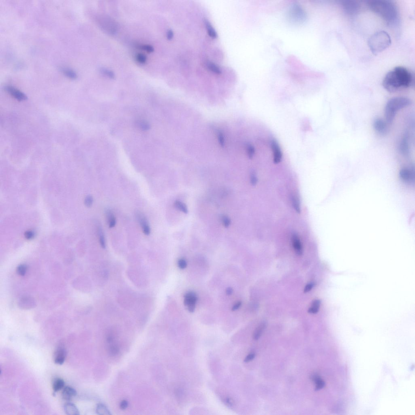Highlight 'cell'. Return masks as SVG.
I'll list each match as a JSON object with an SVG mask.
<instances>
[{
  "label": "cell",
  "mask_w": 415,
  "mask_h": 415,
  "mask_svg": "<svg viewBox=\"0 0 415 415\" xmlns=\"http://www.w3.org/2000/svg\"><path fill=\"white\" fill-rule=\"evenodd\" d=\"M136 218L142 227L144 233L148 235L150 233V229L145 216L141 213H137L136 214Z\"/></svg>",
  "instance_id": "4fadbf2b"
},
{
  "label": "cell",
  "mask_w": 415,
  "mask_h": 415,
  "mask_svg": "<svg viewBox=\"0 0 415 415\" xmlns=\"http://www.w3.org/2000/svg\"><path fill=\"white\" fill-rule=\"evenodd\" d=\"M136 125L141 130L146 131L150 129V125L145 120H140L136 122Z\"/></svg>",
  "instance_id": "484cf974"
},
{
  "label": "cell",
  "mask_w": 415,
  "mask_h": 415,
  "mask_svg": "<svg viewBox=\"0 0 415 415\" xmlns=\"http://www.w3.org/2000/svg\"><path fill=\"white\" fill-rule=\"evenodd\" d=\"M64 382L61 378H57L54 381L52 384V388L54 393L57 392L61 390L64 386Z\"/></svg>",
  "instance_id": "ac0fdd59"
},
{
  "label": "cell",
  "mask_w": 415,
  "mask_h": 415,
  "mask_svg": "<svg viewBox=\"0 0 415 415\" xmlns=\"http://www.w3.org/2000/svg\"><path fill=\"white\" fill-rule=\"evenodd\" d=\"M399 150L401 154L408 157L410 154V146L408 134L406 133L401 139L399 145Z\"/></svg>",
  "instance_id": "8fae6325"
},
{
  "label": "cell",
  "mask_w": 415,
  "mask_h": 415,
  "mask_svg": "<svg viewBox=\"0 0 415 415\" xmlns=\"http://www.w3.org/2000/svg\"><path fill=\"white\" fill-rule=\"evenodd\" d=\"M399 176L401 179L405 183L412 184L415 181V171L414 168L405 167L401 169L399 171Z\"/></svg>",
  "instance_id": "52a82bcc"
},
{
  "label": "cell",
  "mask_w": 415,
  "mask_h": 415,
  "mask_svg": "<svg viewBox=\"0 0 415 415\" xmlns=\"http://www.w3.org/2000/svg\"><path fill=\"white\" fill-rule=\"evenodd\" d=\"M67 352L63 348H59L56 350L54 354V361L57 365H63L65 361Z\"/></svg>",
  "instance_id": "7c38bea8"
},
{
  "label": "cell",
  "mask_w": 415,
  "mask_h": 415,
  "mask_svg": "<svg viewBox=\"0 0 415 415\" xmlns=\"http://www.w3.org/2000/svg\"><path fill=\"white\" fill-rule=\"evenodd\" d=\"M174 36V33L171 30H168L167 33V37L168 40H170L172 39Z\"/></svg>",
  "instance_id": "7bdbcfd3"
},
{
  "label": "cell",
  "mask_w": 415,
  "mask_h": 415,
  "mask_svg": "<svg viewBox=\"0 0 415 415\" xmlns=\"http://www.w3.org/2000/svg\"><path fill=\"white\" fill-rule=\"evenodd\" d=\"M292 202L293 206H294L295 210H296V211L298 213H300V209L299 201H298V199H296V198H294V197H293L292 201Z\"/></svg>",
  "instance_id": "e575fe53"
},
{
  "label": "cell",
  "mask_w": 415,
  "mask_h": 415,
  "mask_svg": "<svg viewBox=\"0 0 415 415\" xmlns=\"http://www.w3.org/2000/svg\"><path fill=\"white\" fill-rule=\"evenodd\" d=\"M221 220H222L223 224L225 227H228L230 225V220L228 216H226V215H223L222 216Z\"/></svg>",
  "instance_id": "836d02e7"
},
{
  "label": "cell",
  "mask_w": 415,
  "mask_h": 415,
  "mask_svg": "<svg viewBox=\"0 0 415 415\" xmlns=\"http://www.w3.org/2000/svg\"><path fill=\"white\" fill-rule=\"evenodd\" d=\"M106 215L109 227L110 228L114 227V226H115L116 223L115 217H114L111 212L109 210L107 211Z\"/></svg>",
  "instance_id": "cb8c5ba5"
},
{
  "label": "cell",
  "mask_w": 415,
  "mask_h": 415,
  "mask_svg": "<svg viewBox=\"0 0 415 415\" xmlns=\"http://www.w3.org/2000/svg\"><path fill=\"white\" fill-rule=\"evenodd\" d=\"M5 90L12 97L19 102L27 99V97L24 93L13 86H6L5 87Z\"/></svg>",
  "instance_id": "30bf717a"
},
{
  "label": "cell",
  "mask_w": 415,
  "mask_h": 415,
  "mask_svg": "<svg viewBox=\"0 0 415 415\" xmlns=\"http://www.w3.org/2000/svg\"><path fill=\"white\" fill-rule=\"evenodd\" d=\"M128 406V403L126 400H123L121 402L120 404V407L122 410H124L126 409Z\"/></svg>",
  "instance_id": "b9f144b4"
},
{
  "label": "cell",
  "mask_w": 415,
  "mask_h": 415,
  "mask_svg": "<svg viewBox=\"0 0 415 415\" xmlns=\"http://www.w3.org/2000/svg\"><path fill=\"white\" fill-rule=\"evenodd\" d=\"M251 182L253 185H255L257 183V178L256 174L254 171H252L251 174Z\"/></svg>",
  "instance_id": "8d00e7d4"
},
{
  "label": "cell",
  "mask_w": 415,
  "mask_h": 415,
  "mask_svg": "<svg viewBox=\"0 0 415 415\" xmlns=\"http://www.w3.org/2000/svg\"><path fill=\"white\" fill-rule=\"evenodd\" d=\"M255 357V354L254 353L249 354L247 356V357L244 359V362H250V361H251L252 360L254 359Z\"/></svg>",
  "instance_id": "ab89813d"
},
{
  "label": "cell",
  "mask_w": 415,
  "mask_h": 415,
  "mask_svg": "<svg viewBox=\"0 0 415 415\" xmlns=\"http://www.w3.org/2000/svg\"><path fill=\"white\" fill-rule=\"evenodd\" d=\"M413 82L414 77L411 71L405 67L398 66L386 74L382 85L388 92H395L411 87Z\"/></svg>",
  "instance_id": "6da1fadb"
},
{
  "label": "cell",
  "mask_w": 415,
  "mask_h": 415,
  "mask_svg": "<svg viewBox=\"0 0 415 415\" xmlns=\"http://www.w3.org/2000/svg\"><path fill=\"white\" fill-rule=\"evenodd\" d=\"M26 266L25 265H20L17 268V272L20 275L24 276L26 273Z\"/></svg>",
  "instance_id": "d6a6232c"
},
{
  "label": "cell",
  "mask_w": 415,
  "mask_h": 415,
  "mask_svg": "<svg viewBox=\"0 0 415 415\" xmlns=\"http://www.w3.org/2000/svg\"><path fill=\"white\" fill-rule=\"evenodd\" d=\"M241 305V303L240 302H239L237 303L234 305H233V307H232V311H234L238 310V309L240 307Z\"/></svg>",
  "instance_id": "f6af8a7d"
},
{
  "label": "cell",
  "mask_w": 415,
  "mask_h": 415,
  "mask_svg": "<svg viewBox=\"0 0 415 415\" xmlns=\"http://www.w3.org/2000/svg\"><path fill=\"white\" fill-rule=\"evenodd\" d=\"M136 61L141 64H145L147 61V58L145 55L142 53H138L136 57Z\"/></svg>",
  "instance_id": "f1b7e54d"
},
{
  "label": "cell",
  "mask_w": 415,
  "mask_h": 415,
  "mask_svg": "<svg viewBox=\"0 0 415 415\" xmlns=\"http://www.w3.org/2000/svg\"><path fill=\"white\" fill-rule=\"evenodd\" d=\"M61 71L63 74L69 78L75 79L77 78V74L72 69L64 68L62 69Z\"/></svg>",
  "instance_id": "7402d4cb"
},
{
  "label": "cell",
  "mask_w": 415,
  "mask_h": 415,
  "mask_svg": "<svg viewBox=\"0 0 415 415\" xmlns=\"http://www.w3.org/2000/svg\"><path fill=\"white\" fill-rule=\"evenodd\" d=\"M391 39L386 32L381 30L372 35L368 41V45L375 55L382 52L390 46Z\"/></svg>",
  "instance_id": "277c9868"
},
{
  "label": "cell",
  "mask_w": 415,
  "mask_h": 415,
  "mask_svg": "<svg viewBox=\"0 0 415 415\" xmlns=\"http://www.w3.org/2000/svg\"><path fill=\"white\" fill-rule=\"evenodd\" d=\"M205 23L206 30L209 36L213 38H216L217 36V33L212 26L207 20H205Z\"/></svg>",
  "instance_id": "d6986e66"
},
{
  "label": "cell",
  "mask_w": 415,
  "mask_h": 415,
  "mask_svg": "<svg viewBox=\"0 0 415 415\" xmlns=\"http://www.w3.org/2000/svg\"><path fill=\"white\" fill-rule=\"evenodd\" d=\"M373 126L375 130L382 136L386 135L389 132V127L386 122L381 119H376L374 120Z\"/></svg>",
  "instance_id": "9c48e42d"
},
{
  "label": "cell",
  "mask_w": 415,
  "mask_h": 415,
  "mask_svg": "<svg viewBox=\"0 0 415 415\" xmlns=\"http://www.w3.org/2000/svg\"><path fill=\"white\" fill-rule=\"evenodd\" d=\"M100 71L102 74L108 77L109 78L112 79L115 78V74L112 71L103 68H101Z\"/></svg>",
  "instance_id": "83f0119b"
},
{
  "label": "cell",
  "mask_w": 415,
  "mask_h": 415,
  "mask_svg": "<svg viewBox=\"0 0 415 415\" xmlns=\"http://www.w3.org/2000/svg\"><path fill=\"white\" fill-rule=\"evenodd\" d=\"M64 412L66 414L69 415H79L80 412L77 407L74 404L71 403H68L64 405Z\"/></svg>",
  "instance_id": "2e32d148"
},
{
  "label": "cell",
  "mask_w": 415,
  "mask_h": 415,
  "mask_svg": "<svg viewBox=\"0 0 415 415\" xmlns=\"http://www.w3.org/2000/svg\"><path fill=\"white\" fill-rule=\"evenodd\" d=\"M292 243L293 247L296 252L299 255H301L303 254V248L301 242L297 235L294 233L292 236Z\"/></svg>",
  "instance_id": "9a60e30c"
},
{
  "label": "cell",
  "mask_w": 415,
  "mask_h": 415,
  "mask_svg": "<svg viewBox=\"0 0 415 415\" xmlns=\"http://www.w3.org/2000/svg\"><path fill=\"white\" fill-rule=\"evenodd\" d=\"M371 10L379 16L389 25H395L398 21V10L396 5L390 1H368Z\"/></svg>",
  "instance_id": "7a4b0ae2"
},
{
  "label": "cell",
  "mask_w": 415,
  "mask_h": 415,
  "mask_svg": "<svg viewBox=\"0 0 415 415\" xmlns=\"http://www.w3.org/2000/svg\"><path fill=\"white\" fill-rule=\"evenodd\" d=\"M139 48L140 49L143 50L144 51H146L148 53H150L154 52V48L153 46L150 45L145 44L140 45Z\"/></svg>",
  "instance_id": "1f68e13d"
},
{
  "label": "cell",
  "mask_w": 415,
  "mask_h": 415,
  "mask_svg": "<svg viewBox=\"0 0 415 415\" xmlns=\"http://www.w3.org/2000/svg\"><path fill=\"white\" fill-rule=\"evenodd\" d=\"M96 412L97 414L100 415H111L110 412L108 408L105 405L102 404H99L97 405L96 408Z\"/></svg>",
  "instance_id": "44dd1931"
},
{
  "label": "cell",
  "mask_w": 415,
  "mask_h": 415,
  "mask_svg": "<svg viewBox=\"0 0 415 415\" xmlns=\"http://www.w3.org/2000/svg\"><path fill=\"white\" fill-rule=\"evenodd\" d=\"M178 265L180 268L181 269H184L187 266V263L186 260L183 259H181L178 260Z\"/></svg>",
  "instance_id": "d590c367"
},
{
  "label": "cell",
  "mask_w": 415,
  "mask_h": 415,
  "mask_svg": "<svg viewBox=\"0 0 415 415\" xmlns=\"http://www.w3.org/2000/svg\"><path fill=\"white\" fill-rule=\"evenodd\" d=\"M412 102L405 97H395L389 100L386 105L384 116L387 123H391L398 112L410 105Z\"/></svg>",
  "instance_id": "3957f363"
},
{
  "label": "cell",
  "mask_w": 415,
  "mask_h": 415,
  "mask_svg": "<svg viewBox=\"0 0 415 415\" xmlns=\"http://www.w3.org/2000/svg\"><path fill=\"white\" fill-rule=\"evenodd\" d=\"M174 205H175L176 209L179 210L180 211L185 214H187L188 213V210L187 206L182 202L179 201H176L175 202Z\"/></svg>",
  "instance_id": "d4e9b609"
},
{
  "label": "cell",
  "mask_w": 415,
  "mask_h": 415,
  "mask_svg": "<svg viewBox=\"0 0 415 415\" xmlns=\"http://www.w3.org/2000/svg\"><path fill=\"white\" fill-rule=\"evenodd\" d=\"M98 235L99 237V241L100 243L101 246L102 248H105V240L104 236L103 234V231L102 228H99L98 229Z\"/></svg>",
  "instance_id": "4dcf8cb0"
},
{
  "label": "cell",
  "mask_w": 415,
  "mask_h": 415,
  "mask_svg": "<svg viewBox=\"0 0 415 415\" xmlns=\"http://www.w3.org/2000/svg\"><path fill=\"white\" fill-rule=\"evenodd\" d=\"M265 327H266V323L264 322V323H261L257 328V329L254 331V335H253V338H254V340H257L259 339L262 334L264 329H265Z\"/></svg>",
  "instance_id": "ffe728a7"
},
{
  "label": "cell",
  "mask_w": 415,
  "mask_h": 415,
  "mask_svg": "<svg viewBox=\"0 0 415 415\" xmlns=\"http://www.w3.org/2000/svg\"><path fill=\"white\" fill-rule=\"evenodd\" d=\"M226 403L227 406L232 407L233 405V401L230 398H227L226 399Z\"/></svg>",
  "instance_id": "ee69618b"
},
{
  "label": "cell",
  "mask_w": 415,
  "mask_h": 415,
  "mask_svg": "<svg viewBox=\"0 0 415 415\" xmlns=\"http://www.w3.org/2000/svg\"><path fill=\"white\" fill-rule=\"evenodd\" d=\"M314 285V283H309V284L307 285L306 286V287H305V289H304V292H310V291H311V289H312Z\"/></svg>",
  "instance_id": "60d3db41"
},
{
  "label": "cell",
  "mask_w": 415,
  "mask_h": 415,
  "mask_svg": "<svg viewBox=\"0 0 415 415\" xmlns=\"http://www.w3.org/2000/svg\"><path fill=\"white\" fill-rule=\"evenodd\" d=\"M206 65L208 69L211 71L213 72L216 74H221V71L220 68L214 63H211V62H208Z\"/></svg>",
  "instance_id": "4316f807"
},
{
  "label": "cell",
  "mask_w": 415,
  "mask_h": 415,
  "mask_svg": "<svg viewBox=\"0 0 415 415\" xmlns=\"http://www.w3.org/2000/svg\"><path fill=\"white\" fill-rule=\"evenodd\" d=\"M35 236V233L31 231H27L25 233V237L26 239H32Z\"/></svg>",
  "instance_id": "f35d334b"
},
{
  "label": "cell",
  "mask_w": 415,
  "mask_h": 415,
  "mask_svg": "<svg viewBox=\"0 0 415 415\" xmlns=\"http://www.w3.org/2000/svg\"><path fill=\"white\" fill-rule=\"evenodd\" d=\"M184 298V303L185 306L188 307V310L190 312H194L198 300L196 294L194 292H188L185 294Z\"/></svg>",
  "instance_id": "ba28073f"
},
{
  "label": "cell",
  "mask_w": 415,
  "mask_h": 415,
  "mask_svg": "<svg viewBox=\"0 0 415 415\" xmlns=\"http://www.w3.org/2000/svg\"><path fill=\"white\" fill-rule=\"evenodd\" d=\"M311 379L316 384V390H320L324 386L325 382L324 381L317 375H311Z\"/></svg>",
  "instance_id": "e0dca14e"
},
{
  "label": "cell",
  "mask_w": 415,
  "mask_h": 415,
  "mask_svg": "<svg viewBox=\"0 0 415 415\" xmlns=\"http://www.w3.org/2000/svg\"><path fill=\"white\" fill-rule=\"evenodd\" d=\"M85 204L87 207H90L92 205L93 202V198L91 196L89 195L86 197L85 199Z\"/></svg>",
  "instance_id": "74e56055"
},
{
  "label": "cell",
  "mask_w": 415,
  "mask_h": 415,
  "mask_svg": "<svg viewBox=\"0 0 415 415\" xmlns=\"http://www.w3.org/2000/svg\"><path fill=\"white\" fill-rule=\"evenodd\" d=\"M233 289L231 288H227L226 290V293L227 295H230L233 293Z\"/></svg>",
  "instance_id": "bcb514c9"
},
{
  "label": "cell",
  "mask_w": 415,
  "mask_h": 415,
  "mask_svg": "<svg viewBox=\"0 0 415 415\" xmlns=\"http://www.w3.org/2000/svg\"><path fill=\"white\" fill-rule=\"evenodd\" d=\"M76 395L77 392L74 388L69 386H66L63 388L62 396L63 399L65 401H71Z\"/></svg>",
  "instance_id": "5bb4252c"
},
{
  "label": "cell",
  "mask_w": 415,
  "mask_h": 415,
  "mask_svg": "<svg viewBox=\"0 0 415 415\" xmlns=\"http://www.w3.org/2000/svg\"><path fill=\"white\" fill-rule=\"evenodd\" d=\"M289 16L290 19L295 22L301 23L306 19L305 11L299 5H294L292 7L289 12Z\"/></svg>",
  "instance_id": "5b68a950"
},
{
  "label": "cell",
  "mask_w": 415,
  "mask_h": 415,
  "mask_svg": "<svg viewBox=\"0 0 415 415\" xmlns=\"http://www.w3.org/2000/svg\"><path fill=\"white\" fill-rule=\"evenodd\" d=\"M119 347L116 344L111 345L109 348V352L112 356H115L119 353Z\"/></svg>",
  "instance_id": "f546056e"
},
{
  "label": "cell",
  "mask_w": 415,
  "mask_h": 415,
  "mask_svg": "<svg viewBox=\"0 0 415 415\" xmlns=\"http://www.w3.org/2000/svg\"><path fill=\"white\" fill-rule=\"evenodd\" d=\"M321 302L320 300H314L312 303L311 307L309 309L308 312L310 313L315 314L318 312L320 305Z\"/></svg>",
  "instance_id": "603a6c76"
},
{
  "label": "cell",
  "mask_w": 415,
  "mask_h": 415,
  "mask_svg": "<svg viewBox=\"0 0 415 415\" xmlns=\"http://www.w3.org/2000/svg\"><path fill=\"white\" fill-rule=\"evenodd\" d=\"M342 6L346 14L350 16H355L359 12L360 5L354 1H342Z\"/></svg>",
  "instance_id": "8992f818"
}]
</instances>
